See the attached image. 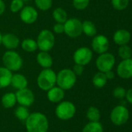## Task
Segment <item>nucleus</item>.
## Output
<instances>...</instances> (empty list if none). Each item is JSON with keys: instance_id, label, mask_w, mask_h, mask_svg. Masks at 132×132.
<instances>
[{"instance_id": "obj_1", "label": "nucleus", "mask_w": 132, "mask_h": 132, "mask_svg": "<svg viewBox=\"0 0 132 132\" xmlns=\"http://www.w3.org/2000/svg\"><path fill=\"white\" fill-rule=\"evenodd\" d=\"M25 125L26 132H47L49 121L43 113L33 112L26 120Z\"/></svg>"}, {"instance_id": "obj_2", "label": "nucleus", "mask_w": 132, "mask_h": 132, "mask_svg": "<svg viewBox=\"0 0 132 132\" xmlns=\"http://www.w3.org/2000/svg\"><path fill=\"white\" fill-rule=\"evenodd\" d=\"M57 73L51 69H43L38 74L37 84L38 87L44 90L47 91L56 85Z\"/></svg>"}, {"instance_id": "obj_3", "label": "nucleus", "mask_w": 132, "mask_h": 132, "mask_svg": "<svg viewBox=\"0 0 132 132\" xmlns=\"http://www.w3.org/2000/svg\"><path fill=\"white\" fill-rule=\"evenodd\" d=\"M2 60L4 65L3 67L9 70L11 72L19 71L23 65L22 56L14 50L5 51L2 55Z\"/></svg>"}, {"instance_id": "obj_4", "label": "nucleus", "mask_w": 132, "mask_h": 132, "mask_svg": "<svg viewBox=\"0 0 132 132\" xmlns=\"http://www.w3.org/2000/svg\"><path fill=\"white\" fill-rule=\"evenodd\" d=\"M76 80L77 76L71 69L65 68L57 73L56 84L64 90H71L75 85Z\"/></svg>"}, {"instance_id": "obj_5", "label": "nucleus", "mask_w": 132, "mask_h": 132, "mask_svg": "<svg viewBox=\"0 0 132 132\" xmlns=\"http://www.w3.org/2000/svg\"><path fill=\"white\" fill-rule=\"evenodd\" d=\"M36 41L40 51L50 52L54 46L55 37L52 31L44 29L39 32Z\"/></svg>"}, {"instance_id": "obj_6", "label": "nucleus", "mask_w": 132, "mask_h": 132, "mask_svg": "<svg viewBox=\"0 0 132 132\" xmlns=\"http://www.w3.org/2000/svg\"><path fill=\"white\" fill-rule=\"evenodd\" d=\"M76 113L75 105L68 101H61L55 108V115L61 121H68L72 119Z\"/></svg>"}, {"instance_id": "obj_7", "label": "nucleus", "mask_w": 132, "mask_h": 132, "mask_svg": "<svg viewBox=\"0 0 132 132\" xmlns=\"http://www.w3.org/2000/svg\"><path fill=\"white\" fill-rule=\"evenodd\" d=\"M130 117L128 109L123 105H117L113 108L110 114L111 122L117 126H121L127 123Z\"/></svg>"}, {"instance_id": "obj_8", "label": "nucleus", "mask_w": 132, "mask_h": 132, "mask_svg": "<svg viewBox=\"0 0 132 132\" xmlns=\"http://www.w3.org/2000/svg\"><path fill=\"white\" fill-rule=\"evenodd\" d=\"M82 22L78 18H69L64 23L65 32L66 36L75 39L80 36L82 33Z\"/></svg>"}, {"instance_id": "obj_9", "label": "nucleus", "mask_w": 132, "mask_h": 132, "mask_svg": "<svg viewBox=\"0 0 132 132\" xmlns=\"http://www.w3.org/2000/svg\"><path fill=\"white\" fill-rule=\"evenodd\" d=\"M116 59L115 56L110 53H104L100 54L96 60V66L99 71L106 73L112 70L115 65Z\"/></svg>"}, {"instance_id": "obj_10", "label": "nucleus", "mask_w": 132, "mask_h": 132, "mask_svg": "<svg viewBox=\"0 0 132 132\" xmlns=\"http://www.w3.org/2000/svg\"><path fill=\"white\" fill-rule=\"evenodd\" d=\"M93 50L86 46L78 48L73 53V61L75 64H79L83 67L88 65L93 59Z\"/></svg>"}, {"instance_id": "obj_11", "label": "nucleus", "mask_w": 132, "mask_h": 132, "mask_svg": "<svg viewBox=\"0 0 132 132\" xmlns=\"http://www.w3.org/2000/svg\"><path fill=\"white\" fill-rule=\"evenodd\" d=\"M92 50L100 54L107 52L110 47V42L108 38L104 35H96L92 40Z\"/></svg>"}, {"instance_id": "obj_12", "label": "nucleus", "mask_w": 132, "mask_h": 132, "mask_svg": "<svg viewBox=\"0 0 132 132\" xmlns=\"http://www.w3.org/2000/svg\"><path fill=\"white\" fill-rule=\"evenodd\" d=\"M16 97L17 103L19 105L26 108L31 106L35 101V97L33 91L27 87L18 90L16 93Z\"/></svg>"}, {"instance_id": "obj_13", "label": "nucleus", "mask_w": 132, "mask_h": 132, "mask_svg": "<svg viewBox=\"0 0 132 132\" xmlns=\"http://www.w3.org/2000/svg\"><path fill=\"white\" fill-rule=\"evenodd\" d=\"M38 15L39 14L37 10L30 5L24 6L19 12V18L21 21L28 25L34 23L37 20Z\"/></svg>"}, {"instance_id": "obj_14", "label": "nucleus", "mask_w": 132, "mask_h": 132, "mask_svg": "<svg viewBox=\"0 0 132 132\" xmlns=\"http://www.w3.org/2000/svg\"><path fill=\"white\" fill-rule=\"evenodd\" d=\"M117 74L124 80L132 78V58L122 60L117 67Z\"/></svg>"}, {"instance_id": "obj_15", "label": "nucleus", "mask_w": 132, "mask_h": 132, "mask_svg": "<svg viewBox=\"0 0 132 132\" xmlns=\"http://www.w3.org/2000/svg\"><path fill=\"white\" fill-rule=\"evenodd\" d=\"M2 45L8 50H14L20 45L19 37L13 33H6L2 35Z\"/></svg>"}, {"instance_id": "obj_16", "label": "nucleus", "mask_w": 132, "mask_h": 132, "mask_svg": "<svg viewBox=\"0 0 132 132\" xmlns=\"http://www.w3.org/2000/svg\"><path fill=\"white\" fill-rule=\"evenodd\" d=\"M47 97L50 102L58 104L62 101L65 97V90L58 86H54L47 91Z\"/></svg>"}, {"instance_id": "obj_17", "label": "nucleus", "mask_w": 132, "mask_h": 132, "mask_svg": "<svg viewBox=\"0 0 132 132\" xmlns=\"http://www.w3.org/2000/svg\"><path fill=\"white\" fill-rule=\"evenodd\" d=\"M131 36L129 31L124 29H121L114 32L113 39L117 45L122 46V45L128 44L131 40Z\"/></svg>"}, {"instance_id": "obj_18", "label": "nucleus", "mask_w": 132, "mask_h": 132, "mask_svg": "<svg viewBox=\"0 0 132 132\" xmlns=\"http://www.w3.org/2000/svg\"><path fill=\"white\" fill-rule=\"evenodd\" d=\"M36 60L43 69L51 68L53 66V58L49 52L40 51L37 55Z\"/></svg>"}, {"instance_id": "obj_19", "label": "nucleus", "mask_w": 132, "mask_h": 132, "mask_svg": "<svg viewBox=\"0 0 132 132\" xmlns=\"http://www.w3.org/2000/svg\"><path fill=\"white\" fill-rule=\"evenodd\" d=\"M10 85L13 88L16 89L17 90H21V89L27 87V86H28V80H27L26 77L23 74L16 73L12 74Z\"/></svg>"}, {"instance_id": "obj_20", "label": "nucleus", "mask_w": 132, "mask_h": 132, "mask_svg": "<svg viewBox=\"0 0 132 132\" xmlns=\"http://www.w3.org/2000/svg\"><path fill=\"white\" fill-rule=\"evenodd\" d=\"M12 76V72L5 67H0V89L5 88L10 85Z\"/></svg>"}, {"instance_id": "obj_21", "label": "nucleus", "mask_w": 132, "mask_h": 132, "mask_svg": "<svg viewBox=\"0 0 132 132\" xmlns=\"http://www.w3.org/2000/svg\"><path fill=\"white\" fill-rule=\"evenodd\" d=\"M1 103H2V105L6 109L13 108L17 103L16 94L12 93V92H8V93L4 94L1 98Z\"/></svg>"}, {"instance_id": "obj_22", "label": "nucleus", "mask_w": 132, "mask_h": 132, "mask_svg": "<svg viewBox=\"0 0 132 132\" xmlns=\"http://www.w3.org/2000/svg\"><path fill=\"white\" fill-rule=\"evenodd\" d=\"M82 33L89 37H93L96 35L97 29L96 25L90 20H85L82 23Z\"/></svg>"}, {"instance_id": "obj_23", "label": "nucleus", "mask_w": 132, "mask_h": 132, "mask_svg": "<svg viewBox=\"0 0 132 132\" xmlns=\"http://www.w3.org/2000/svg\"><path fill=\"white\" fill-rule=\"evenodd\" d=\"M52 17L55 22L58 23H65L68 19L66 11L61 7H57L54 9L52 12Z\"/></svg>"}, {"instance_id": "obj_24", "label": "nucleus", "mask_w": 132, "mask_h": 132, "mask_svg": "<svg viewBox=\"0 0 132 132\" xmlns=\"http://www.w3.org/2000/svg\"><path fill=\"white\" fill-rule=\"evenodd\" d=\"M20 45L23 50L27 53H33L37 51V50H38L37 41L30 38L23 39L22 43H20Z\"/></svg>"}, {"instance_id": "obj_25", "label": "nucleus", "mask_w": 132, "mask_h": 132, "mask_svg": "<svg viewBox=\"0 0 132 132\" xmlns=\"http://www.w3.org/2000/svg\"><path fill=\"white\" fill-rule=\"evenodd\" d=\"M107 79L106 77V75H105V73H103V72H97L93 77V80H92V82H93V84L97 87V88H102L107 83Z\"/></svg>"}, {"instance_id": "obj_26", "label": "nucleus", "mask_w": 132, "mask_h": 132, "mask_svg": "<svg viewBox=\"0 0 132 132\" xmlns=\"http://www.w3.org/2000/svg\"><path fill=\"white\" fill-rule=\"evenodd\" d=\"M86 118L89 121L96 122L100 120L101 114L100 110L96 107H89L86 111Z\"/></svg>"}, {"instance_id": "obj_27", "label": "nucleus", "mask_w": 132, "mask_h": 132, "mask_svg": "<svg viewBox=\"0 0 132 132\" xmlns=\"http://www.w3.org/2000/svg\"><path fill=\"white\" fill-rule=\"evenodd\" d=\"M82 132H103V127L100 121H89L83 127Z\"/></svg>"}, {"instance_id": "obj_28", "label": "nucleus", "mask_w": 132, "mask_h": 132, "mask_svg": "<svg viewBox=\"0 0 132 132\" xmlns=\"http://www.w3.org/2000/svg\"><path fill=\"white\" fill-rule=\"evenodd\" d=\"M30 113L26 107L19 105L15 110V116L20 121H26V120L30 116Z\"/></svg>"}, {"instance_id": "obj_29", "label": "nucleus", "mask_w": 132, "mask_h": 132, "mask_svg": "<svg viewBox=\"0 0 132 132\" xmlns=\"http://www.w3.org/2000/svg\"><path fill=\"white\" fill-rule=\"evenodd\" d=\"M118 55L122 60H126L132 57V50L131 48L128 45H122L120 46L118 49Z\"/></svg>"}, {"instance_id": "obj_30", "label": "nucleus", "mask_w": 132, "mask_h": 132, "mask_svg": "<svg viewBox=\"0 0 132 132\" xmlns=\"http://www.w3.org/2000/svg\"><path fill=\"white\" fill-rule=\"evenodd\" d=\"M34 3L40 11H47L52 7L53 0H34Z\"/></svg>"}, {"instance_id": "obj_31", "label": "nucleus", "mask_w": 132, "mask_h": 132, "mask_svg": "<svg viewBox=\"0 0 132 132\" xmlns=\"http://www.w3.org/2000/svg\"><path fill=\"white\" fill-rule=\"evenodd\" d=\"M24 6V0H12L9 5V9L12 13H18Z\"/></svg>"}, {"instance_id": "obj_32", "label": "nucleus", "mask_w": 132, "mask_h": 132, "mask_svg": "<svg viewBox=\"0 0 132 132\" xmlns=\"http://www.w3.org/2000/svg\"><path fill=\"white\" fill-rule=\"evenodd\" d=\"M111 4L116 10H124L129 5V0H111Z\"/></svg>"}, {"instance_id": "obj_33", "label": "nucleus", "mask_w": 132, "mask_h": 132, "mask_svg": "<svg viewBox=\"0 0 132 132\" xmlns=\"http://www.w3.org/2000/svg\"><path fill=\"white\" fill-rule=\"evenodd\" d=\"M90 0H72V5L77 10H84L89 5Z\"/></svg>"}, {"instance_id": "obj_34", "label": "nucleus", "mask_w": 132, "mask_h": 132, "mask_svg": "<svg viewBox=\"0 0 132 132\" xmlns=\"http://www.w3.org/2000/svg\"><path fill=\"white\" fill-rule=\"evenodd\" d=\"M126 90L122 87H116L113 91V95L117 99H124L125 98L126 95Z\"/></svg>"}, {"instance_id": "obj_35", "label": "nucleus", "mask_w": 132, "mask_h": 132, "mask_svg": "<svg viewBox=\"0 0 132 132\" xmlns=\"http://www.w3.org/2000/svg\"><path fill=\"white\" fill-rule=\"evenodd\" d=\"M53 32L56 34H62L65 32L64 23L56 22L53 26Z\"/></svg>"}, {"instance_id": "obj_36", "label": "nucleus", "mask_w": 132, "mask_h": 132, "mask_svg": "<svg viewBox=\"0 0 132 132\" xmlns=\"http://www.w3.org/2000/svg\"><path fill=\"white\" fill-rule=\"evenodd\" d=\"M72 71L74 72V73L76 76H81L84 72V67L82 66V65L75 63V65H74V67H72Z\"/></svg>"}, {"instance_id": "obj_37", "label": "nucleus", "mask_w": 132, "mask_h": 132, "mask_svg": "<svg viewBox=\"0 0 132 132\" xmlns=\"http://www.w3.org/2000/svg\"><path fill=\"white\" fill-rule=\"evenodd\" d=\"M125 99H126L127 102L132 104V88H130L128 90L126 91Z\"/></svg>"}, {"instance_id": "obj_38", "label": "nucleus", "mask_w": 132, "mask_h": 132, "mask_svg": "<svg viewBox=\"0 0 132 132\" xmlns=\"http://www.w3.org/2000/svg\"><path fill=\"white\" fill-rule=\"evenodd\" d=\"M105 75H106V77L107 80H113L115 77V73L114 71L112 70H110V71H107L105 73Z\"/></svg>"}, {"instance_id": "obj_39", "label": "nucleus", "mask_w": 132, "mask_h": 132, "mask_svg": "<svg viewBox=\"0 0 132 132\" xmlns=\"http://www.w3.org/2000/svg\"><path fill=\"white\" fill-rule=\"evenodd\" d=\"M5 11V3L3 0H0V15H2Z\"/></svg>"}, {"instance_id": "obj_40", "label": "nucleus", "mask_w": 132, "mask_h": 132, "mask_svg": "<svg viewBox=\"0 0 132 132\" xmlns=\"http://www.w3.org/2000/svg\"><path fill=\"white\" fill-rule=\"evenodd\" d=\"M2 34L0 32V46L2 45Z\"/></svg>"}, {"instance_id": "obj_41", "label": "nucleus", "mask_w": 132, "mask_h": 132, "mask_svg": "<svg viewBox=\"0 0 132 132\" xmlns=\"http://www.w3.org/2000/svg\"><path fill=\"white\" fill-rule=\"evenodd\" d=\"M61 132H68V131H61Z\"/></svg>"}]
</instances>
